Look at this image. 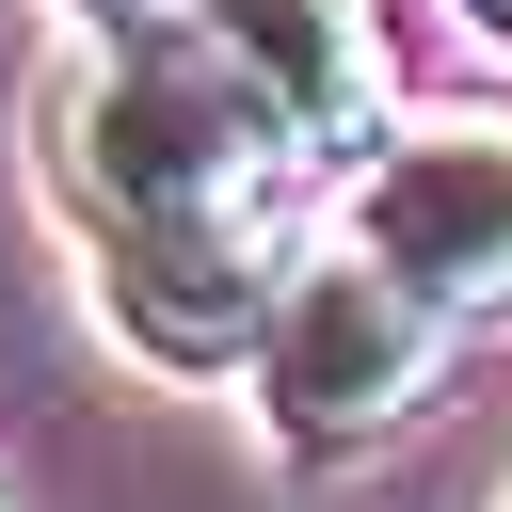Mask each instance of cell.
Masks as SVG:
<instances>
[{"instance_id":"obj_1","label":"cell","mask_w":512,"mask_h":512,"mask_svg":"<svg viewBox=\"0 0 512 512\" xmlns=\"http://www.w3.org/2000/svg\"><path fill=\"white\" fill-rule=\"evenodd\" d=\"M64 176L96 224H272L304 128L272 112V80L208 32V16H144L96 32V64L64 80Z\"/></svg>"},{"instance_id":"obj_2","label":"cell","mask_w":512,"mask_h":512,"mask_svg":"<svg viewBox=\"0 0 512 512\" xmlns=\"http://www.w3.org/2000/svg\"><path fill=\"white\" fill-rule=\"evenodd\" d=\"M432 352H448V320H432L400 272H368V256L336 240V256H304V272L272 288L256 400H272L288 448H368V432H400V416L432 400Z\"/></svg>"},{"instance_id":"obj_3","label":"cell","mask_w":512,"mask_h":512,"mask_svg":"<svg viewBox=\"0 0 512 512\" xmlns=\"http://www.w3.org/2000/svg\"><path fill=\"white\" fill-rule=\"evenodd\" d=\"M352 256L400 272L432 320L512 304V128L496 112H432L352 176Z\"/></svg>"},{"instance_id":"obj_4","label":"cell","mask_w":512,"mask_h":512,"mask_svg":"<svg viewBox=\"0 0 512 512\" xmlns=\"http://www.w3.org/2000/svg\"><path fill=\"white\" fill-rule=\"evenodd\" d=\"M272 224H96V304L160 368H240L272 336Z\"/></svg>"},{"instance_id":"obj_5","label":"cell","mask_w":512,"mask_h":512,"mask_svg":"<svg viewBox=\"0 0 512 512\" xmlns=\"http://www.w3.org/2000/svg\"><path fill=\"white\" fill-rule=\"evenodd\" d=\"M256 80H272V112L304 128V144H352L368 112H384V48H368V0H192Z\"/></svg>"},{"instance_id":"obj_6","label":"cell","mask_w":512,"mask_h":512,"mask_svg":"<svg viewBox=\"0 0 512 512\" xmlns=\"http://www.w3.org/2000/svg\"><path fill=\"white\" fill-rule=\"evenodd\" d=\"M96 32H144V16H192V0H80Z\"/></svg>"},{"instance_id":"obj_7","label":"cell","mask_w":512,"mask_h":512,"mask_svg":"<svg viewBox=\"0 0 512 512\" xmlns=\"http://www.w3.org/2000/svg\"><path fill=\"white\" fill-rule=\"evenodd\" d=\"M448 16H464V32H480V48H512V0H448Z\"/></svg>"}]
</instances>
